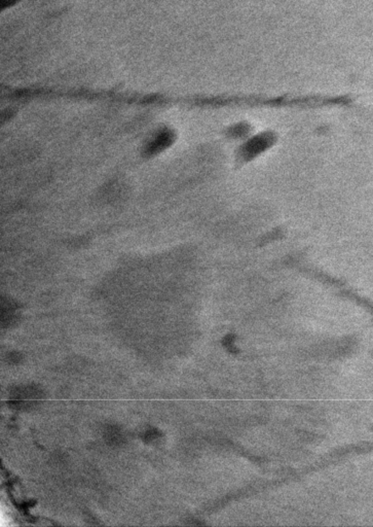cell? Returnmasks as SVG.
Instances as JSON below:
<instances>
[{
    "instance_id": "1",
    "label": "cell",
    "mask_w": 373,
    "mask_h": 527,
    "mask_svg": "<svg viewBox=\"0 0 373 527\" xmlns=\"http://www.w3.org/2000/svg\"><path fill=\"white\" fill-rule=\"evenodd\" d=\"M279 137L276 132L268 130L258 133H252L248 136L236 150L237 161L248 164L255 161L259 157L267 154L278 142Z\"/></svg>"
}]
</instances>
